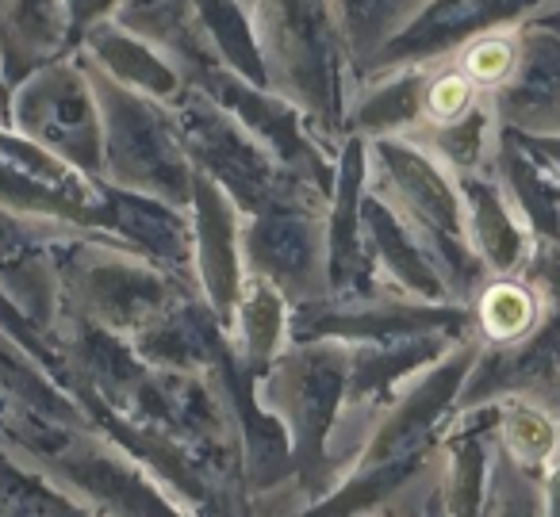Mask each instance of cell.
Listing matches in <instances>:
<instances>
[{"mask_svg": "<svg viewBox=\"0 0 560 517\" xmlns=\"http://www.w3.org/2000/svg\"><path fill=\"white\" fill-rule=\"evenodd\" d=\"M541 315V299L529 284L522 280H495L480 292L476 299V322L480 333L495 345H514L526 341Z\"/></svg>", "mask_w": 560, "mask_h": 517, "instance_id": "7a4b0ae2", "label": "cell"}, {"mask_svg": "<svg viewBox=\"0 0 560 517\" xmlns=\"http://www.w3.org/2000/svg\"><path fill=\"white\" fill-rule=\"evenodd\" d=\"M472 93L476 85L465 78V73H445V78H438L434 85H430L427 93V116L430 124L438 127H457L460 119H465V111L472 108Z\"/></svg>", "mask_w": 560, "mask_h": 517, "instance_id": "277c9868", "label": "cell"}, {"mask_svg": "<svg viewBox=\"0 0 560 517\" xmlns=\"http://www.w3.org/2000/svg\"><path fill=\"white\" fill-rule=\"evenodd\" d=\"M514 62H518V50L506 39H480L465 50L460 58V73H465L472 85H499V81L511 78Z\"/></svg>", "mask_w": 560, "mask_h": 517, "instance_id": "3957f363", "label": "cell"}, {"mask_svg": "<svg viewBox=\"0 0 560 517\" xmlns=\"http://www.w3.org/2000/svg\"><path fill=\"white\" fill-rule=\"evenodd\" d=\"M495 453L514 468L545 479L560 460V410L537 399H503L495 407Z\"/></svg>", "mask_w": 560, "mask_h": 517, "instance_id": "6da1fadb", "label": "cell"}]
</instances>
